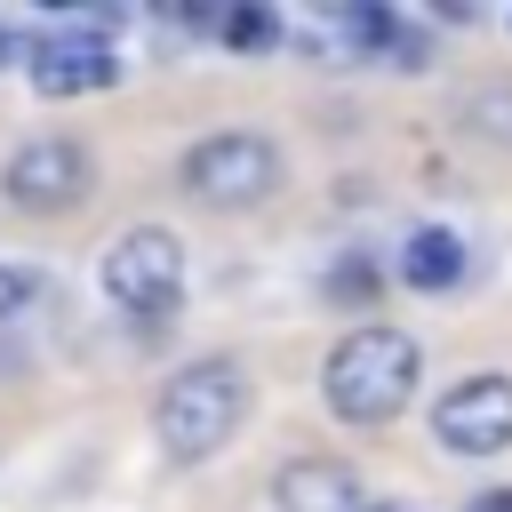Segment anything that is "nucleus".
<instances>
[{
  "instance_id": "nucleus-1",
  "label": "nucleus",
  "mask_w": 512,
  "mask_h": 512,
  "mask_svg": "<svg viewBox=\"0 0 512 512\" xmlns=\"http://www.w3.org/2000/svg\"><path fill=\"white\" fill-rule=\"evenodd\" d=\"M416 384H424V344H416L408 328H392V320L344 328V336L328 344V360H320V400H328V416L352 424V432L392 424V416L416 400Z\"/></svg>"
},
{
  "instance_id": "nucleus-2",
  "label": "nucleus",
  "mask_w": 512,
  "mask_h": 512,
  "mask_svg": "<svg viewBox=\"0 0 512 512\" xmlns=\"http://www.w3.org/2000/svg\"><path fill=\"white\" fill-rule=\"evenodd\" d=\"M240 424H248V368H240L232 352L184 360V368L160 384L152 432H160V456H168V464H208Z\"/></svg>"
},
{
  "instance_id": "nucleus-3",
  "label": "nucleus",
  "mask_w": 512,
  "mask_h": 512,
  "mask_svg": "<svg viewBox=\"0 0 512 512\" xmlns=\"http://www.w3.org/2000/svg\"><path fill=\"white\" fill-rule=\"evenodd\" d=\"M280 144L256 136V128H216L184 152V192L200 208H264L280 192Z\"/></svg>"
},
{
  "instance_id": "nucleus-4",
  "label": "nucleus",
  "mask_w": 512,
  "mask_h": 512,
  "mask_svg": "<svg viewBox=\"0 0 512 512\" xmlns=\"http://www.w3.org/2000/svg\"><path fill=\"white\" fill-rule=\"evenodd\" d=\"M104 296L128 320H176V304H184V240L168 224H128L104 248Z\"/></svg>"
},
{
  "instance_id": "nucleus-5",
  "label": "nucleus",
  "mask_w": 512,
  "mask_h": 512,
  "mask_svg": "<svg viewBox=\"0 0 512 512\" xmlns=\"http://www.w3.org/2000/svg\"><path fill=\"white\" fill-rule=\"evenodd\" d=\"M88 184H96V160H88L80 136H24L0 160V192L24 216H64V208L88 200Z\"/></svg>"
},
{
  "instance_id": "nucleus-6",
  "label": "nucleus",
  "mask_w": 512,
  "mask_h": 512,
  "mask_svg": "<svg viewBox=\"0 0 512 512\" xmlns=\"http://www.w3.org/2000/svg\"><path fill=\"white\" fill-rule=\"evenodd\" d=\"M432 440L448 456H504L512 448V376L504 368H472L456 384H440L432 400Z\"/></svg>"
},
{
  "instance_id": "nucleus-7",
  "label": "nucleus",
  "mask_w": 512,
  "mask_h": 512,
  "mask_svg": "<svg viewBox=\"0 0 512 512\" xmlns=\"http://www.w3.org/2000/svg\"><path fill=\"white\" fill-rule=\"evenodd\" d=\"M24 72H32L40 96H96V88L120 80V56L104 40H88V32H56V40H32Z\"/></svg>"
},
{
  "instance_id": "nucleus-8",
  "label": "nucleus",
  "mask_w": 512,
  "mask_h": 512,
  "mask_svg": "<svg viewBox=\"0 0 512 512\" xmlns=\"http://www.w3.org/2000/svg\"><path fill=\"white\" fill-rule=\"evenodd\" d=\"M272 504L280 512H360V472L344 456H288L272 472Z\"/></svg>"
},
{
  "instance_id": "nucleus-9",
  "label": "nucleus",
  "mask_w": 512,
  "mask_h": 512,
  "mask_svg": "<svg viewBox=\"0 0 512 512\" xmlns=\"http://www.w3.org/2000/svg\"><path fill=\"white\" fill-rule=\"evenodd\" d=\"M464 272H472V256H464V240H456L448 224H416V232H408V248H400V280H408V288L440 296V288H456Z\"/></svg>"
},
{
  "instance_id": "nucleus-10",
  "label": "nucleus",
  "mask_w": 512,
  "mask_h": 512,
  "mask_svg": "<svg viewBox=\"0 0 512 512\" xmlns=\"http://www.w3.org/2000/svg\"><path fill=\"white\" fill-rule=\"evenodd\" d=\"M216 32H224V48H272L280 40V16L272 8H232Z\"/></svg>"
},
{
  "instance_id": "nucleus-11",
  "label": "nucleus",
  "mask_w": 512,
  "mask_h": 512,
  "mask_svg": "<svg viewBox=\"0 0 512 512\" xmlns=\"http://www.w3.org/2000/svg\"><path fill=\"white\" fill-rule=\"evenodd\" d=\"M376 288H384V272H376V264H360V256L328 272V296H336V304H376Z\"/></svg>"
},
{
  "instance_id": "nucleus-12",
  "label": "nucleus",
  "mask_w": 512,
  "mask_h": 512,
  "mask_svg": "<svg viewBox=\"0 0 512 512\" xmlns=\"http://www.w3.org/2000/svg\"><path fill=\"white\" fill-rule=\"evenodd\" d=\"M32 304H40V272L32 264H0V320H16Z\"/></svg>"
},
{
  "instance_id": "nucleus-13",
  "label": "nucleus",
  "mask_w": 512,
  "mask_h": 512,
  "mask_svg": "<svg viewBox=\"0 0 512 512\" xmlns=\"http://www.w3.org/2000/svg\"><path fill=\"white\" fill-rule=\"evenodd\" d=\"M464 512H512V488H488V496H472Z\"/></svg>"
}]
</instances>
